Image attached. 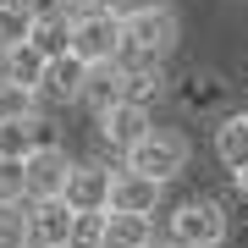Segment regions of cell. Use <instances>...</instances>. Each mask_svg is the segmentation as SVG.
I'll use <instances>...</instances> for the list:
<instances>
[{"instance_id":"obj_1","label":"cell","mask_w":248,"mask_h":248,"mask_svg":"<svg viewBox=\"0 0 248 248\" xmlns=\"http://www.w3.org/2000/svg\"><path fill=\"white\" fill-rule=\"evenodd\" d=\"M122 39H127V22L116 17L110 6H78V28H72V50L83 61H122Z\"/></svg>"},{"instance_id":"obj_2","label":"cell","mask_w":248,"mask_h":248,"mask_svg":"<svg viewBox=\"0 0 248 248\" xmlns=\"http://www.w3.org/2000/svg\"><path fill=\"white\" fill-rule=\"evenodd\" d=\"M177 45V17L166 11H138L127 17V39H122V66H143V61H166Z\"/></svg>"},{"instance_id":"obj_3","label":"cell","mask_w":248,"mask_h":248,"mask_svg":"<svg viewBox=\"0 0 248 248\" xmlns=\"http://www.w3.org/2000/svg\"><path fill=\"white\" fill-rule=\"evenodd\" d=\"M226 243V215L215 199H187L171 210V248H221Z\"/></svg>"},{"instance_id":"obj_4","label":"cell","mask_w":248,"mask_h":248,"mask_svg":"<svg viewBox=\"0 0 248 248\" xmlns=\"http://www.w3.org/2000/svg\"><path fill=\"white\" fill-rule=\"evenodd\" d=\"M127 166L143 171V177L171 182V177H182V171H187V138H182V133H166V127H155L138 149H127Z\"/></svg>"},{"instance_id":"obj_5","label":"cell","mask_w":248,"mask_h":248,"mask_svg":"<svg viewBox=\"0 0 248 248\" xmlns=\"http://www.w3.org/2000/svg\"><path fill=\"white\" fill-rule=\"evenodd\" d=\"M155 133V116L143 99H122V105H110V110H99V138L110 143V149H138L143 138Z\"/></svg>"},{"instance_id":"obj_6","label":"cell","mask_w":248,"mask_h":248,"mask_svg":"<svg viewBox=\"0 0 248 248\" xmlns=\"http://www.w3.org/2000/svg\"><path fill=\"white\" fill-rule=\"evenodd\" d=\"M72 221H78V210L66 199H33V210H28L33 248H66L72 243Z\"/></svg>"},{"instance_id":"obj_7","label":"cell","mask_w":248,"mask_h":248,"mask_svg":"<svg viewBox=\"0 0 248 248\" xmlns=\"http://www.w3.org/2000/svg\"><path fill=\"white\" fill-rule=\"evenodd\" d=\"M66 177H72V160H66L61 143H55V149H33L28 155V204L33 199H61Z\"/></svg>"},{"instance_id":"obj_8","label":"cell","mask_w":248,"mask_h":248,"mask_svg":"<svg viewBox=\"0 0 248 248\" xmlns=\"http://www.w3.org/2000/svg\"><path fill=\"white\" fill-rule=\"evenodd\" d=\"M110 187H116V171H105V166H72L61 199L72 204V210H110Z\"/></svg>"},{"instance_id":"obj_9","label":"cell","mask_w":248,"mask_h":248,"mask_svg":"<svg viewBox=\"0 0 248 248\" xmlns=\"http://www.w3.org/2000/svg\"><path fill=\"white\" fill-rule=\"evenodd\" d=\"M160 187H166L160 177H143V171L122 166V171H116V187H110V210H127V215H155Z\"/></svg>"},{"instance_id":"obj_10","label":"cell","mask_w":248,"mask_h":248,"mask_svg":"<svg viewBox=\"0 0 248 248\" xmlns=\"http://www.w3.org/2000/svg\"><path fill=\"white\" fill-rule=\"evenodd\" d=\"M122 99H127V66L122 61H94L89 66V83H83V105L99 116V110L122 105Z\"/></svg>"},{"instance_id":"obj_11","label":"cell","mask_w":248,"mask_h":248,"mask_svg":"<svg viewBox=\"0 0 248 248\" xmlns=\"http://www.w3.org/2000/svg\"><path fill=\"white\" fill-rule=\"evenodd\" d=\"M215 160H221L232 177L248 171V110L221 116V127H215Z\"/></svg>"},{"instance_id":"obj_12","label":"cell","mask_w":248,"mask_h":248,"mask_svg":"<svg viewBox=\"0 0 248 248\" xmlns=\"http://www.w3.org/2000/svg\"><path fill=\"white\" fill-rule=\"evenodd\" d=\"M83 83H89V61H83L78 50H66V55L50 61L45 89H39V94H50V99H83Z\"/></svg>"},{"instance_id":"obj_13","label":"cell","mask_w":248,"mask_h":248,"mask_svg":"<svg viewBox=\"0 0 248 248\" xmlns=\"http://www.w3.org/2000/svg\"><path fill=\"white\" fill-rule=\"evenodd\" d=\"M45 72H50V55L28 39V45H11L6 50V78L11 83H28V89H45Z\"/></svg>"},{"instance_id":"obj_14","label":"cell","mask_w":248,"mask_h":248,"mask_svg":"<svg viewBox=\"0 0 248 248\" xmlns=\"http://www.w3.org/2000/svg\"><path fill=\"white\" fill-rule=\"evenodd\" d=\"M105 248H155V226H149V215L110 210V237H105Z\"/></svg>"},{"instance_id":"obj_15","label":"cell","mask_w":248,"mask_h":248,"mask_svg":"<svg viewBox=\"0 0 248 248\" xmlns=\"http://www.w3.org/2000/svg\"><path fill=\"white\" fill-rule=\"evenodd\" d=\"M33 6L28 0H0V50H11V45H28L33 39Z\"/></svg>"},{"instance_id":"obj_16","label":"cell","mask_w":248,"mask_h":248,"mask_svg":"<svg viewBox=\"0 0 248 248\" xmlns=\"http://www.w3.org/2000/svg\"><path fill=\"white\" fill-rule=\"evenodd\" d=\"M0 248H33V232H28L22 199H0Z\"/></svg>"},{"instance_id":"obj_17","label":"cell","mask_w":248,"mask_h":248,"mask_svg":"<svg viewBox=\"0 0 248 248\" xmlns=\"http://www.w3.org/2000/svg\"><path fill=\"white\" fill-rule=\"evenodd\" d=\"M105 237H110V210H78L66 248H105Z\"/></svg>"},{"instance_id":"obj_18","label":"cell","mask_w":248,"mask_h":248,"mask_svg":"<svg viewBox=\"0 0 248 248\" xmlns=\"http://www.w3.org/2000/svg\"><path fill=\"white\" fill-rule=\"evenodd\" d=\"M33 143V116H17V122H0V160H28Z\"/></svg>"},{"instance_id":"obj_19","label":"cell","mask_w":248,"mask_h":248,"mask_svg":"<svg viewBox=\"0 0 248 248\" xmlns=\"http://www.w3.org/2000/svg\"><path fill=\"white\" fill-rule=\"evenodd\" d=\"M166 89V78H160V61H143V66H127V99H160Z\"/></svg>"},{"instance_id":"obj_20","label":"cell","mask_w":248,"mask_h":248,"mask_svg":"<svg viewBox=\"0 0 248 248\" xmlns=\"http://www.w3.org/2000/svg\"><path fill=\"white\" fill-rule=\"evenodd\" d=\"M33 94H39V89H28V83H11V78H0V122L33 116Z\"/></svg>"},{"instance_id":"obj_21","label":"cell","mask_w":248,"mask_h":248,"mask_svg":"<svg viewBox=\"0 0 248 248\" xmlns=\"http://www.w3.org/2000/svg\"><path fill=\"white\" fill-rule=\"evenodd\" d=\"M182 99H187V110H215V105L226 99V83H221V78H199V72H193L187 89H182Z\"/></svg>"},{"instance_id":"obj_22","label":"cell","mask_w":248,"mask_h":248,"mask_svg":"<svg viewBox=\"0 0 248 248\" xmlns=\"http://www.w3.org/2000/svg\"><path fill=\"white\" fill-rule=\"evenodd\" d=\"M0 199H28V160H0Z\"/></svg>"},{"instance_id":"obj_23","label":"cell","mask_w":248,"mask_h":248,"mask_svg":"<svg viewBox=\"0 0 248 248\" xmlns=\"http://www.w3.org/2000/svg\"><path fill=\"white\" fill-rule=\"evenodd\" d=\"M99 6H110V11H116V17H122V22H127V17H138V11H166V6H171V0H99Z\"/></svg>"},{"instance_id":"obj_24","label":"cell","mask_w":248,"mask_h":248,"mask_svg":"<svg viewBox=\"0 0 248 248\" xmlns=\"http://www.w3.org/2000/svg\"><path fill=\"white\" fill-rule=\"evenodd\" d=\"M33 143L39 149H55V127L45 122V116H33Z\"/></svg>"},{"instance_id":"obj_25","label":"cell","mask_w":248,"mask_h":248,"mask_svg":"<svg viewBox=\"0 0 248 248\" xmlns=\"http://www.w3.org/2000/svg\"><path fill=\"white\" fill-rule=\"evenodd\" d=\"M66 6H99V0H66Z\"/></svg>"},{"instance_id":"obj_26","label":"cell","mask_w":248,"mask_h":248,"mask_svg":"<svg viewBox=\"0 0 248 248\" xmlns=\"http://www.w3.org/2000/svg\"><path fill=\"white\" fill-rule=\"evenodd\" d=\"M237 187H243V193H248V171H243V177H237Z\"/></svg>"}]
</instances>
